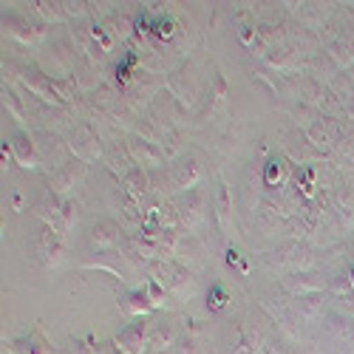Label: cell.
I'll use <instances>...</instances> for the list:
<instances>
[{
    "instance_id": "3",
    "label": "cell",
    "mask_w": 354,
    "mask_h": 354,
    "mask_svg": "<svg viewBox=\"0 0 354 354\" xmlns=\"http://www.w3.org/2000/svg\"><path fill=\"white\" fill-rule=\"evenodd\" d=\"M37 250H40V255H43L46 267H57V263L63 261V235L43 224L40 239H37Z\"/></svg>"
},
{
    "instance_id": "14",
    "label": "cell",
    "mask_w": 354,
    "mask_h": 354,
    "mask_svg": "<svg viewBox=\"0 0 354 354\" xmlns=\"http://www.w3.org/2000/svg\"><path fill=\"white\" fill-rule=\"evenodd\" d=\"M128 151L133 159H145L151 165H162V153L153 147V142H145V139H131L128 142Z\"/></svg>"
},
{
    "instance_id": "19",
    "label": "cell",
    "mask_w": 354,
    "mask_h": 354,
    "mask_svg": "<svg viewBox=\"0 0 354 354\" xmlns=\"http://www.w3.org/2000/svg\"><path fill=\"white\" fill-rule=\"evenodd\" d=\"M23 354H54V348L40 332H32L23 340Z\"/></svg>"
},
{
    "instance_id": "13",
    "label": "cell",
    "mask_w": 354,
    "mask_h": 354,
    "mask_svg": "<svg viewBox=\"0 0 354 354\" xmlns=\"http://www.w3.org/2000/svg\"><path fill=\"white\" fill-rule=\"evenodd\" d=\"M122 190L139 204L147 201V176L142 173V170H131V173H125V179H122Z\"/></svg>"
},
{
    "instance_id": "6",
    "label": "cell",
    "mask_w": 354,
    "mask_h": 354,
    "mask_svg": "<svg viewBox=\"0 0 354 354\" xmlns=\"http://www.w3.org/2000/svg\"><path fill=\"white\" fill-rule=\"evenodd\" d=\"M201 176H204V167L196 159H182L179 165H173V185L182 187V190L196 187Z\"/></svg>"
},
{
    "instance_id": "22",
    "label": "cell",
    "mask_w": 354,
    "mask_h": 354,
    "mask_svg": "<svg viewBox=\"0 0 354 354\" xmlns=\"http://www.w3.org/2000/svg\"><path fill=\"white\" fill-rule=\"evenodd\" d=\"M77 218H80V213H77V204L71 201V198H63V227H66V232L77 224Z\"/></svg>"
},
{
    "instance_id": "5",
    "label": "cell",
    "mask_w": 354,
    "mask_h": 354,
    "mask_svg": "<svg viewBox=\"0 0 354 354\" xmlns=\"http://www.w3.org/2000/svg\"><path fill=\"white\" fill-rule=\"evenodd\" d=\"M179 343V326L176 323H151V348L153 351H173Z\"/></svg>"
},
{
    "instance_id": "1",
    "label": "cell",
    "mask_w": 354,
    "mask_h": 354,
    "mask_svg": "<svg viewBox=\"0 0 354 354\" xmlns=\"http://www.w3.org/2000/svg\"><path fill=\"white\" fill-rule=\"evenodd\" d=\"M153 278L167 289L173 292L176 298H190V295L196 292V278L187 267H182V263H165V261H156L153 267H151Z\"/></svg>"
},
{
    "instance_id": "8",
    "label": "cell",
    "mask_w": 354,
    "mask_h": 354,
    "mask_svg": "<svg viewBox=\"0 0 354 354\" xmlns=\"http://www.w3.org/2000/svg\"><path fill=\"white\" fill-rule=\"evenodd\" d=\"M71 147H74V153H77L82 162H91V159L100 156V139H97V133H94L91 128H80V131L74 133Z\"/></svg>"
},
{
    "instance_id": "10",
    "label": "cell",
    "mask_w": 354,
    "mask_h": 354,
    "mask_svg": "<svg viewBox=\"0 0 354 354\" xmlns=\"http://www.w3.org/2000/svg\"><path fill=\"white\" fill-rule=\"evenodd\" d=\"M9 147H12L15 159H17L23 167H37V165H40V159H37V153H35V145H32V139H28L26 133H15L12 142H9Z\"/></svg>"
},
{
    "instance_id": "18",
    "label": "cell",
    "mask_w": 354,
    "mask_h": 354,
    "mask_svg": "<svg viewBox=\"0 0 354 354\" xmlns=\"http://www.w3.org/2000/svg\"><path fill=\"white\" fill-rule=\"evenodd\" d=\"M170 354H207V351L201 348V343H198V332H196V326H190V329H187V335L173 346V351H170Z\"/></svg>"
},
{
    "instance_id": "7",
    "label": "cell",
    "mask_w": 354,
    "mask_h": 354,
    "mask_svg": "<svg viewBox=\"0 0 354 354\" xmlns=\"http://www.w3.org/2000/svg\"><path fill=\"white\" fill-rule=\"evenodd\" d=\"M120 309L125 315H131V317H145V315L153 312V304H151V298H147V289L139 286V289H131L120 301Z\"/></svg>"
},
{
    "instance_id": "4",
    "label": "cell",
    "mask_w": 354,
    "mask_h": 354,
    "mask_svg": "<svg viewBox=\"0 0 354 354\" xmlns=\"http://www.w3.org/2000/svg\"><path fill=\"white\" fill-rule=\"evenodd\" d=\"M82 176H85V162L82 159H74V162H66L60 165V170L54 173V182H51V190L57 196H66L74 185L82 182Z\"/></svg>"
},
{
    "instance_id": "26",
    "label": "cell",
    "mask_w": 354,
    "mask_h": 354,
    "mask_svg": "<svg viewBox=\"0 0 354 354\" xmlns=\"http://www.w3.org/2000/svg\"><path fill=\"white\" fill-rule=\"evenodd\" d=\"M261 354H298V351H295L292 346H283L281 340H278V343L272 340V343H267V346L261 348Z\"/></svg>"
},
{
    "instance_id": "15",
    "label": "cell",
    "mask_w": 354,
    "mask_h": 354,
    "mask_svg": "<svg viewBox=\"0 0 354 354\" xmlns=\"http://www.w3.org/2000/svg\"><path fill=\"white\" fill-rule=\"evenodd\" d=\"M6 26H17V28H9V32L15 35V37H20L23 43H37V40H43V28H37V26H32V23H23V20H17V17H9V20H3Z\"/></svg>"
},
{
    "instance_id": "29",
    "label": "cell",
    "mask_w": 354,
    "mask_h": 354,
    "mask_svg": "<svg viewBox=\"0 0 354 354\" xmlns=\"http://www.w3.org/2000/svg\"><path fill=\"white\" fill-rule=\"evenodd\" d=\"M147 354H167V351H153V348H151V351H147Z\"/></svg>"
},
{
    "instance_id": "9",
    "label": "cell",
    "mask_w": 354,
    "mask_h": 354,
    "mask_svg": "<svg viewBox=\"0 0 354 354\" xmlns=\"http://www.w3.org/2000/svg\"><path fill=\"white\" fill-rule=\"evenodd\" d=\"M91 241H94L100 250L113 252V247H120V241H122V232H120V227L111 224V221H100V224L91 230Z\"/></svg>"
},
{
    "instance_id": "12",
    "label": "cell",
    "mask_w": 354,
    "mask_h": 354,
    "mask_svg": "<svg viewBox=\"0 0 354 354\" xmlns=\"http://www.w3.org/2000/svg\"><path fill=\"white\" fill-rule=\"evenodd\" d=\"M23 82L28 85V91L37 94V97H40V100H46V102H60V100H63V94L51 85V80H46V77H43V74H37V71H35V74H28Z\"/></svg>"
},
{
    "instance_id": "11",
    "label": "cell",
    "mask_w": 354,
    "mask_h": 354,
    "mask_svg": "<svg viewBox=\"0 0 354 354\" xmlns=\"http://www.w3.org/2000/svg\"><path fill=\"white\" fill-rule=\"evenodd\" d=\"M179 216H182V221H185L190 230L198 227V221L204 218V196H201L198 190H190V193H187V198L182 201Z\"/></svg>"
},
{
    "instance_id": "23",
    "label": "cell",
    "mask_w": 354,
    "mask_h": 354,
    "mask_svg": "<svg viewBox=\"0 0 354 354\" xmlns=\"http://www.w3.org/2000/svg\"><path fill=\"white\" fill-rule=\"evenodd\" d=\"M35 12L37 15H43L46 20H63V9L60 6H57V3H35Z\"/></svg>"
},
{
    "instance_id": "28",
    "label": "cell",
    "mask_w": 354,
    "mask_h": 354,
    "mask_svg": "<svg viewBox=\"0 0 354 354\" xmlns=\"http://www.w3.org/2000/svg\"><path fill=\"white\" fill-rule=\"evenodd\" d=\"M91 35H94V40H100L102 51H108V48H111V37L102 32V26H94V28H91Z\"/></svg>"
},
{
    "instance_id": "17",
    "label": "cell",
    "mask_w": 354,
    "mask_h": 354,
    "mask_svg": "<svg viewBox=\"0 0 354 354\" xmlns=\"http://www.w3.org/2000/svg\"><path fill=\"white\" fill-rule=\"evenodd\" d=\"M216 216H218L221 232H227V227H230V190L224 182H218V193H216Z\"/></svg>"
},
{
    "instance_id": "25",
    "label": "cell",
    "mask_w": 354,
    "mask_h": 354,
    "mask_svg": "<svg viewBox=\"0 0 354 354\" xmlns=\"http://www.w3.org/2000/svg\"><path fill=\"white\" fill-rule=\"evenodd\" d=\"M3 105L17 116V122H23V111H20V102H17V97L12 94V91H6V88H3Z\"/></svg>"
},
{
    "instance_id": "21",
    "label": "cell",
    "mask_w": 354,
    "mask_h": 354,
    "mask_svg": "<svg viewBox=\"0 0 354 354\" xmlns=\"http://www.w3.org/2000/svg\"><path fill=\"white\" fill-rule=\"evenodd\" d=\"M301 312L309 317V320H315V317H320L323 315V304H320V298L317 295H312V298H301Z\"/></svg>"
},
{
    "instance_id": "27",
    "label": "cell",
    "mask_w": 354,
    "mask_h": 354,
    "mask_svg": "<svg viewBox=\"0 0 354 354\" xmlns=\"http://www.w3.org/2000/svg\"><path fill=\"white\" fill-rule=\"evenodd\" d=\"M210 306H213V309H224V306H227V292H224L221 286H213V289H210Z\"/></svg>"
},
{
    "instance_id": "2",
    "label": "cell",
    "mask_w": 354,
    "mask_h": 354,
    "mask_svg": "<svg viewBox=\"0 0 354 354\" xmlns=\"http://www.w3.org/2000/svg\"><path fill=\"white\" fill-rule=\"evenodd\" d=\"M147 346H151V323L145 317H136L113 337V348L120 354H147Z\"/></svg>"
},
{
    "instance_id": "16",
    "label": "cell",
    "mask_w": 354,
    "mask_h": 354,
    "mask_svg": "<svg viewBox=\"0 0 354 354\" xmlns=\"http://www.w3.org/2000/svg\"><path fill=\"white\" fill-rule=\"evenodd\" d=\"M332 54L337 57V60H340L343 66L354 63V32H346V35H340V37L332 43Z\"/></svg>"
},
{
    "instance_id": "24",
    "label": "cell",
    "mask_w": 354,
    "mask_h": 354,
    "mask_svg": "<svg viewBox=\"0 0 354 354\" xmlns=\"http://www.w3.org/2000/svg\"><path fill=\"white\" fill-rule=\"evenodd\" d=\"M278 179H281V162H278V159H270V162H267V173H263V182L275 185Z\"/></svg>"
},
{
    "instance_id": "20",
    "label": "cell",
    "mask_w": 354,
    "mask_h": 354,
    "mask_svg": "<svg viewBox=\"0 0 354 354\" xmlns=\"http://www.w3.org/2000/svg\"><path fill=\"white\" fill-rule=\"evenodd\" d=\"M145 289H147V298H151L153 309H162V306L167 304V289H165L156 278H147V281H145Z\"/></svg>"
}]
</instances>
